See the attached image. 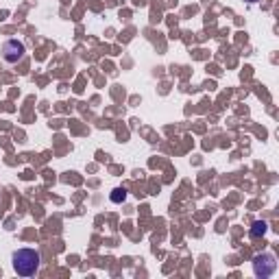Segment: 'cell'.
<instances>
[{"instance_id":"cell-1","label":"cell","mask_w":279,"mask_h":279,"mask_svg":"<svg viewBox=\"0 0 279 279\" xmlns=\"http://www.w3.org/2000/svg\"><path fill=\"white\" fill-rule=\"evenodd\" d=\"M40 262H42V258L35 249H20V251L13 253V270H16L20 277L38 275Z\"/></svg>"},{"instance_id":"cell-3","label":"cell","mask_w":279,"mask_h":279,"mask_svg":"<svg viewBox=\"0 0 279 279\" xmlns=\"http://www.w3.org/2000/svg\"><path fill=\"white\" fill-rule=\"evenodd\" d=\"M3 57L7 63H18L24 57V44L18 40H7L3 44Z\"/></svg>"},{"instance_id":"cell-2","label":"cell","mask_w":279,"mask_h":279,"mask_svg":"<svg viewBox=\"0 0 279 279\" xmlns=\"http://www.w3.org/2000/svg\"><path fill=\"white\" fill-rule=\"evenodd\" d=\"M275 268H277V262H275V255H270V253H262V255H255V260H253V270H255V275L258 277H270L275 273Z\"/></svg>"},{"instance_id":"cell-6","label":"cell","mask_w":279,"mask_h":279,"mask_svg":"<svg viewBox=\"0 0 279 279\" xmlns=\"http://www.w3.org/2000/svg\"><path fill=\"white\" fill-rule=\"evenodd\" d=\"M247 3H258V0H247Z\"/></svg>"},{"instance_id":"cell-5","label":"cell","mask_w":279,"mask_h":279,"mask_svg":"<svg viewBox=\"0 0 279 279\" xmlns=\"http://www.w3.org/2000/svg\"><path fill=\"white\" fill-rule=\"evenodd\" d=\"M124 199H127V192H124V190H114V194H112V201L114 203H120V201H124Z\"/></svg>"},{"instance_id":"cell-4","label":"cell","mask_w":279,"mask_h":279,"mask_svg":"<svg viewBox=\"0 0 279 279\" xmlns=\"http://www.w3.org/2000/svg\"><path fill=\"white\" fill-rule=\"evenodd\" d=\"M266 229H268V225L264 223H255L253 227H251V238H260V236H264V233H266Z\"/></svg>"}]
</instances>
